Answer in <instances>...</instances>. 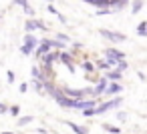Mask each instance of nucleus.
<instances>
[{"mask_svg": "<svg viewBox=\"0 0 147 134\" xmlns=\"http://www.w3.org/2000/svg\"><path fill=\"white\" fill-rule=\"evenodd\" d=\"M121 102H123V98H121V96H115V98H111V100H107V102H103V104H99V106H95V108H87V110H83V114H85V116L103 114V112H109V110H113V108H119Z\"/></svg>", "mask_w": 147, "mask_h": 134, "instance_id": "obj_1", "label": "nucleus"}, {"mask_svg": "<svg viewBox=\"0 0 147 134\" xmlns=\"http://www.w3.org/2000/svg\"><path fill=\"white\" fill-rule=\"evenodd\" d=\"M61 92L67 96V98H73V100H83L87 94H91L89 88H61Z\"/></svg>", "mask_w": 147, "mask_h": 134, "instance_id": "obj_2", "label": "nucleus"}, {"mask_svg": "<svg viewBox=\"0 0 147 134\" xmlns=\"http://www.w3.org/2000/svg\"><path fill=\"white\" fill-rule=\"evenodd\" d=\"M36 44H38V40H36V36H32L30 32L24 36V44H22V54H30V52H34V48H36Z\"/></svg>", "mask_w": 147, "mask_h": 134, "instance_id": "obj_3", "label": "nucleus"}, {"mask_svg": "<svg viewBox=\"0 0 147 134\" xmlns=\"http://www.w3.org/2000/svg\"><path fill=\"white\" fill-rule=\"evenodd\" d=\"M105 56H107V62H109L111 66H113L117 60H123V58H125V54H123L121 50H115V48H107V50H105Z\"/></svg>", "mask_w": 147, "mask_h": 134, "instance_id": "obj_4", "label": "nucleus"}, {"mask_svg": "<svg viewBox=\"0 0 147 134\" xmlns=\"http://www.w3.org/2000/svg\"><path fill=\"white\" fill-rule=\"evenodd\" d=\"M99 34L103 36V38H107V40H113V42H123L125 40V34H121V32H111V30H99Z\"/></svg>", "mask_w": 147, "mask_h": 134, "instance_id": "obj_5", "label": "nucleus"}, {"mask_svg": "<svg viewBox=\"0 0 147 134\" xmlns=\"http://www.w3.org/2000/svg\"><path fill=\"white\" fill-rule=\"evenodd\" d=\"M105 88H107V78H99V82H97V86L91 90V94L97 98V96H101V94H105Z\"/></svg>", "mask_w": 147, "mask_h": 134, "instance_id": "obj_6", "label": "nucleus"}, {"mask_svg": "<svg viewBox=\"0 0 147 134\" xmlns=\"http://www.w3.org/2000/svg\"><path fill=\"white\" fill-rule=\"evenodd\" d=\"M121 90H123V86H121L119 82H111V84L105 88V94H109V96H119Z\"/></svg>", "mask_w": 147, "mask_h": 134, "instance_id": "obj_7", "label": "nucleus"}, {"mask_svg": "<svg viewBox=\"0 0 147 134\" xmlns=\"http://www.w3.org/2000/svg\"><path fill=\"white\" fill-rule=\"evenodd\" d=\"M57 58H59V60H63V62L69 66V70H71V72H75V64H73V60H71V54H69V52H59V54H57Z\"/></svg>", "mask_w": 147, "mask_h": 134, "instance_id": "obj_8", "label": "nucleus"}, {"mask_svg": "<svg viewBox=\"0 0 147 134\" xmlns=\"http://www.w3.org/2000/svg\"><path fill=\"white\" fill-rule=\"evenodd\" d=\"M36 28H42V30H45L47 26H45L40 20H28V22H26V30H28V32H32V30H36Z\"/></svg>", "mask_w": 147, "mask_h": 134, "instance_id": "obj_9", "label": "nucleus"}, {"mask_svg": "<svg viewBox=\"0 0 147 134\" xmlns=\"http://www.w3.org/2000/svg\"><path fill=\"white\" fill-rule=\"evenodd\" d=\"M67 126H69L75 134H87V132H89L87 128H83V126H79V124H75V122H67Z\"/></svg>", "mask_w": 147, "mask_h": 134, "instance_id": "obj_10", "label": "nucleus"}, {"mask_svg": "<svg viewBox=\"0 0 147 134\" xmlns=\"http://www.w3.org/2000/svg\"><path fill=\"white\" fill-rule=\"evenodd\" d=\"M49 50H51V46H49V42L45 40V42H42V44H40V46L36 48V52H34V56H42V54H45V52H49Z\"/></svg>", "mask_w": 147, "mask_h": 134, "instance_id": "obj_11", "label": "nucleus"}, {"mask_svg": "<svg viewBox=\"0 0 147 134\" xmlns=\"http://www.w3.org/2000/svg\"><path fill=\"white\" fill-rule=\"evenodd\" d=\"M107 80H113V82H119V80H121V72H115V70H111V72L107 74Z\"/></svg>", "mask_w": 147, "mask_h": 134, "instance_id": "obj_12", "label": "nucleus"}, {"mask_svg": "<svg viewBox=\"0 0 147 134\" xmlns=\"http://www.w3.org/2000/svg\"><path fill=\"white\" fill-rule=\"evenodd\" d=\"M16 4H20V6L24 8V12H26V14H32V8L28 6V0H16Z\"/></svg>", "mask_w": 147, "mask_h": 134, "instance_id": "obj_13", "label": "nucleus"}, {"mask_svg": "<svg viewBox=\"0 0 147 134\" xmlns=\"http://www.w3.org/2000/svg\"><path fill=\"white\" fill-rule=\"evenodd\" d=\"M141 8H143V0H135V2H133V8H131V12H133V14H137Z\"/></svg>", "mask_w": 147, "mask_h": 134, "instance_id": "obj_14", "label": "nucleus"}, {"mask_svg": "<svg viewBox=\"0 0 147 134\" xmlns=\"http://www.w3.org/2000/svg\"><path fill=\"white\" fill-rule=\"evenodd\" d=\"M103 128H105L107 132H111V134H119V128H117V126H111V124H103Z\"/></svg>", "mask_w": 147, "mask_h": 134, "instance_id": "obj_15", "label": "nucleus"}, {"mask_svg": "<svg viewBox=\"0 0 147 134\" xmlns=\"http://www.w3.org/2000/svg\"><path fill=\"white\" fill-rule=\"evenodd\" d=\"M28 122H32V116H24V118H20V120H18V126H24V124H28Z\"/></svg>", "mask_w": 147, "mask_h": 134, "instance_id": "obj_16", "label": "nucleus"}, {"mask_svg": "<svg viewBox=\"0 0 147 134\" xmlns=\"http://www.w3.org/2000/svg\"><path fill=\"white\" fill-rule=\"evenodd\" d=\"M145 26H147V22H141V24H139V28H137L139 36H145Z\"/></svg>", "mask_w": 147, "mask_h": 134, "instance_id": "obj_17", "label": "nucleus"}, {"mask_svg": "<svg viewBox=\"0 0 147 134\" xmlns=\"http://www.w3.org/2000/svg\"><path fill=\"white\" fill-rule=\"evenodd\" d=\"M93 68H95V66H93L91 62H85V64H83V70H85V72H93Z\"/></svg>", "mask_w": 147, "mask_h": 134, "instance_id": "obj_18", "label": "nucleus"}, {"mask_svg": "<svg viewBox=\"0 0 147 134\" xmlns=\"http://www.w3.org/2000/svg\"><path fill=\"white\" fill-rule=\"evenodd\" d=\"M97 66H99V68H111V64H109L107 60H101V62H97Z\"/></svg>", "mask_w": 147, "mask_h": 134, "instance_id": "obj_19", "label": "nucleus"}, {"mask_svg": "<svg viewBox=\"0 0 147 134\" xmlns=\"http://www.w3.org/2000/svg\"><path fill=\"white\" fill-rule=\"evenodd\" d=\"M18 112H20V106H12V108H10V114H12V116H18Z\"/></svg>", "mask_w": 147, "mask_h": 134, "instance_id": "obj_20", "label": "nucleus"}, {"mask_svg": "<svg viewBox=\"0 0 147 134\" xmlns=\"http://www.w3.org/2000/svg\"><path fill=\"white\" fill-rule=\"evenodd\" d=\"M117 118H119V120H123V122H125V120H127V114H125V112H119V114H117Z\"/></svg>", "mask_w": 147, "mask_h": 134, "instance_id": "obj_21", "label": "nucleus"}, {"mask_svg": "<svg viewBox=\"0 0 147 134\" xmlns=\"http://www.w3.org/2000/svg\"><path fill=\"white\" fill-rule=\"evenodd\" d=\"M28 90V84H20V92H26Z\"/></svg>", "mask_w": 147, "mask_h": 134, "instance_id": "obj_22", "label": "nucleus"}, {"mask_svg": "<svg viewBox=\"0 0 147 134\" xmlns=\"http://www.w3.org/2000/svg\"><path fill=\"white\" fill-rule=\"evenodd\" d=\"M6 110H8V108H6V104H0V112H2V114H4Z\"/></svg>", "mask_w": 147, "mask_h": 134, "instance_id": "obj_23", "label": "nucleus"}, {"mask_svg": "<svg viewBox=\"0 0 147 134\" xmlns=\"http://www.w3.org/2000/svg\"><path fill=\"white\" fill-rule=\"evenodd\" d=\"M2 134H14V132H2Z\"/></svg>", "mask_w": 147, "mask_h": 134, "instance_id": "obj_24", "label": "nucleus"}, {"mask_svg": "<svg viewBox=\"0 0 147 134\" xmlns=\"http://www.w3.org/2000/svg\"><path fill=\"white\" fill-rule=\"evenodd\" d=\"M51 2H53V0H49V4H51Z\"/></svg>", "mask_w": 147, "mask_h": 134, "instance_id": "obj_25", "label": "nucleus"}]
</instances>
